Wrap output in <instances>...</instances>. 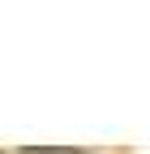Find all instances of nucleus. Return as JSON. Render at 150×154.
I'll list each match as a JSON object with an SVG mask.
<instances>
[{
    "label": "nucleus",
    "mask_w": 150,
    "mask_h": 154,
    "mask_svg": "<svg viewBox=\"0 0 150 154\" xmlns=\"http://www.w3.org/2000/svg\"><path fill=\"white\" fill-rule=\"evenodd\" d=\"M22 154H73V150H22Z\"/></svg>",
    "instance_id": "nucleus-1"
}]
</instances>
